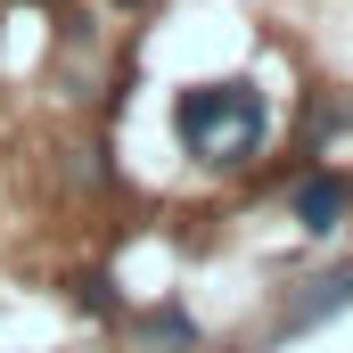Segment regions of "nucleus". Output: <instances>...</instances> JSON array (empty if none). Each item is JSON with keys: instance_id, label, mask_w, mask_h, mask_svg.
<instances>
[{"instance_id": "1", "label": "nucleus", "mask_w": 353, "mask_h": 353, "mask_svg": "<svg viewBox=\"0 0 353 353\" xmlns=\"http://www.w3.org/2000/svg\"><path fill=\"white\" fill-rule=\"evenodd\" d=\"M173 132L197 148V157L239 165V157H255V140H263V90H255V83H205V90H181Z\"/></svg>"}, {"instance_id": "2", "label": "nucleus", "mask_w": 353, "mask_h": 353, "mask_svg": "<svg viewBox=\"0 0 353 353\" xmlns=\"http://www.w3.org/2000/svg\"><path fill=\"white\" fill-rule=\"evenodd\" d=\"M345 205H353V189H345L337 173H312L304 189H296V222H304V230H337Z\"/></svg>"}, {"instance_id": "3", "label": "nucleus", "mask_w": 353, "mask_h": 353, "mask_svg": "<svg viewBox=\"0 0 353 353\" xmlns=\"http://www.w3.org/2000/svg\"><path fill=\"white\" fill-rule=\"evenodd\" d=\"M345 304H353V263H337L304 304H296V312H288V329H312V321H329V312H345Z\"/></svg>"}]
</instances>
